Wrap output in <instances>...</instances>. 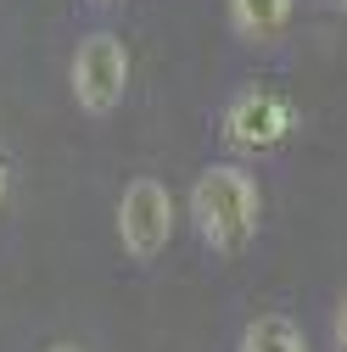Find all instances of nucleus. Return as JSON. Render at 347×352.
I'll return each instance as SVG.
<instances>
[{
  "label": "nucleus",
  "mask_w": 347,
  "mask_h": 352,
  "mask_svg": "<svg viewBox=\"0 0 347 352\" xmlns=\"http://www.w3.org/2000/svg\"><path fill=\"white\" fill-rule=\"evenodd\" d=\"M291 123H297V107L269 90V84H252V90H241L230 107H224V146L230 151H275L286 135H291Z\"/></svg>",
  "instance_id": "obj_2"
},
{
  "label": "nucleus",
  "mask_w": 347,
  "mask_h": 352,
  "mask_svg": "<svg viewBox=\"0 0 347 352\" xmlns=\"http://www.w3.org/2000/svg\"><path fill=\"white\" fill-rule=\"evenodd\" d=\"M174 235V196L162 179H135L123 185V201H118V241L135 263H151Z\"/></svg>",
  "instance_id": "obj_4"
},
{
  "label": "nucleus",
  "mask_w": 347,
  "mask_h": 352,
  "mask_svg": "<svg viewBox=\"0 0 347 352\" xmlns=\"http://www.w3.org/2000/svg\"><path fill=\"white\" fill-rule=\"evenodd\" d=\"M336 6H347V0H336Z\"/></svg>",
  "instance_id": "obj_10"
},
{
  "label": "nucleus",
  "mask_w": 347,
  "mask_h": 352,
  "mask_svg": "<svg viewBox=\"0 0 347 352\" xmlns=\"http://www.w3.org/2000/svg\"><path fill=\"white\" fill-rule=\"evenodd\" d=\"M101 6H107V0H101Z\"/></svg>",
  "instance_id": "obj_11"
},
{
  "label": "nucleus",
  "mask_w": 347,
  "mask_h": 352,
  "mask_svg": "<svg viewBox=\"0 0 347 352\" xmlns=\"http://www.w3.org/2000/svg\"><path fill=\"white\" fill-rule=\"evenodd\" d=\"M0 201H6V157H0Z\"/></svg>",
  "instance_id": "obj_8"
},
{
  "label": "nucleus",
  "mask_w": 347,
  "mask_h": 352,
  "mask_svg": "<svg viewBox=\"0 0 347 352\" xmlns=\"http://www.w3.org/2000/svg\"><path fill=\"white\" fill-rule=\"evenodd\" d=\"M191 218L219 257H241L257 241V230H264V190H257V179L246 168L213 162L191 185Z\"/></svg>",
  "instance_id": "obj_1"
},
{
  "label": "nucleus",
  "mask_w": 347,
  "mask_h": 352,
  "mask_svg": "<svg viewBox=\"0 0 347 352\" xmlns=\"http://www.w3.org/2000/svg\"><path fill=\"white\" fill-rule=\"evenodd\" d=\"M330 336H336V352H347V291L336 302V319H330Z\"/></svg>",
  "instance_id": "obj_7"
},
{
  "label": "nucleus",
  "mask_w": 347,
  "mask_h": 352,
  "mask_svg": "<svg viewBox=\"0 0 347 352\" xmlns=\"http://www.w3.org/2000/svg\"><path fill=\"white\" fill-rule=\"evenodd\" d=\"M51 352H84V346H67V341H62V346H51Z\"/></svg>",
  "instance_id": "obj_9"
},
{
  "label": "nucleus",
  "mask_w": 347,
  "mask_h": 352,
  "mask_svg": "<svg viewBox=\"0 0 347 352\" xmlns=\"http://www.w3.org/2000/svg\"><path fill=\"white\" fill-rule=\"evenodd\" d=\"M235 352H308V341H302L297 319L286 314H257L246 330H241V346Z\"/></svg>",
  "instance_id": "obj_6"
},
{
  "label": "nucleus",
  "mask_w": 347,
  "mask_h": 352,
  "mask_svg": "<svg viewBox=\"0 0 347 352\" xmlns=\"http://www.w3.org/2000/svg\"><path fill=\"white\" fill-rule=\"evenodd\" d=\"M129 90V51H123V39L118 34H90V39H78V51H73V96L84 112H112Z\"/></svg>",
  "instance_id": "obj_3"
},
{
  "label": "nucleus",
  "mask_w": 347,
  "mask_h": 352,
  "mask_svg": "<svg viewBox=\"0 0 347 352\" xmlns=\"http://www.w3.org/2000/svg\"><path fill=\"white\" fill-rule=\"evenodd\" d=\"M297 0H224V17L241 39H280Z\"/></svg>",
  "instance_id": "obj_5"
}]
</instances>
